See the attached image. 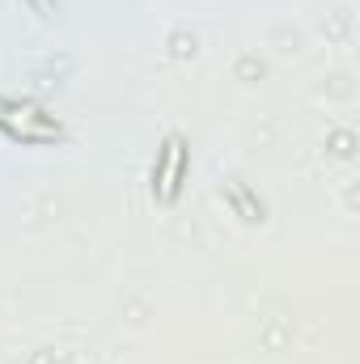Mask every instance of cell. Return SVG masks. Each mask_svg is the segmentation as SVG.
<instances>
[{
    "label": "cell",
    "instance_id": "cell-1",
    "mask_svg": "<svg viewBox=\"0 0 360 364\" xmlns=\"http://www.w3.org/2000/svg\"><path fill=\"white\" fill-rule=\"evenodd\" d=\"M179 178H182V144L179 140H170V144H166V161H162V170L153 174V182H162V186H157L162 199H174Z\"/></svg>",
    "mask_w": 360,
    "mask_h": 364
}]
</instances>
